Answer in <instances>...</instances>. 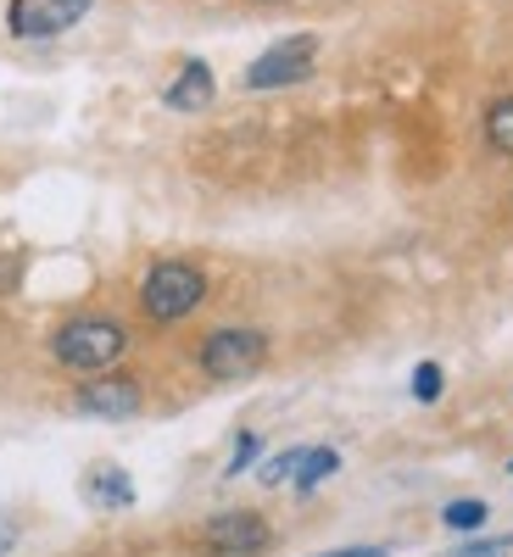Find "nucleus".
<instances>
[{
    "label": "nucleus",
    "instance_id": "obj_7",
    "mask_svg": "<svg viewBox=\"0 0 513 557\" xmlns=\"http://www.w3.org/2000/svg\"><path fill=\"white\" fill-rule=\"evenodd\" d=\"M78 407L89 418H134L139 412V385L134 380H89L78 391Z\"/></svg>",
    "mask_w": 513,
    "mask_h": 557
},
{
    "label": "nucleus",
    "instance_id": "obj_3",
    "mask_svg": "<svg viewBox=\"0 0 513 557\" xmlns=\"http://www.w3.org/2000/svg\"><path fill=\"white\" fill-rule=\"evenodd\" d=\"M313 62H318V34H291L268 45V51L246 67V89H285V84H302L313 78Z\"/></svg>",
    "mask_w": 513,
    "mask_h": 557
},
{
    "label": "nucleus",
    "instance_id": "obj_16",
    "mask_svg": "<svg viewBox=\"0 0 513 557\" xmlns=\"http://www.w3.org/2000/svg\"><path fill=\"white\" fill-rule=\"evenodd\" d=\"M463 557H508V541H480V546H469Z\"/></svg>",
    "mask_w": 513,
    "mask_h": 557
},
{
    "label": "nucleus",
    "instance_id": "obj_18",
    "mask_svg": "<svg viewBox=\"0 0 513 557\" xmlns=\"http://www.w3.org/2000/svg\"><path fill=\"white\" fill-rule=\"evenodd\" d=\"M323 557H386V546H341V552H323Z\"/></svg>",
    "mask_w": 513,
    "mask_h": 557
},
{
    "label": "nucleus",
    "instance_id": "obj_11",
    "mask_svg": "<svg viewBox=\"0 0 513 557\" xmlns=\"http://www.w3.org/2000/svg\"><path fill=\"white\" fill-rule=\"evenodd\" d=\"M486 139H491V151L513 157V96H502V101L486 112Z\"/></svg>",
    "mask_w": 513,
    "mask_h": 557
},
{
    "label": "nucleus",
    "instance_id": "obj_5",
    "mask_svg": "<svg viewBox=\"0 0 513 557\" xmlns=\"http://www.w3.org/2000/svg\"><path fill=\"white\" fill-rule=\"evenodd\" d=\"M96 0H12V34L17 39H57L68 34Z\"/></svg>",
    "mask_w": 513,
    "mask_h": 557
},
{
    "label": "nucleus",
    "instance_id": "obj_10",
    "mask_svg": "<svg viewBox=\"0 0 513 557\" xmlns=\"http://www.w3.org/2000/svg\"><path fill=\"white\" fill-rule=\"evenodd\" d=\"M335 469H341V457H335L330 446H313V451H302V462H296V474H291V480H296L302 491H313V485L330 480Z\"/></svg>",
    "mask_w": 513,
    "mask_h": 557
},
{
    "label": "nucleus",
    "instance_id": "obj_19",
    "mask_svg": "<svg viewBox=\"0 0 513 557\" xmlns=\"http://www.w3.org/2000/svg\"><path fill=\"white\" fill-rule=\"evenodd\" d=\"M7 285H17V262H0V290Z\"/></svg>",
    "mask_w": 513,
    "mask_h": 557
},
{
    "label": "nucleus",
    "instance_id": "obj_1",
    "mask_svg": "<svg viewBox=\"0 0 513 557\" xmlns=\"http://www.w3.org/2000/svg\"><path fill=\"white\" fill-rule=\"evenodd\" d=\"M123 351H129V335L118 330L112 318H73L51 341V357L62 368H73V374H107Z\"/></svg>",
    "mask_w": 513,
    "mask_h": 557
},
{
    "label": "nucleus",
    "instance_id": "obj_15",
    "mask_svg": "<svg viewBox=\"0 0 513 557\" xmlns=\"http://www.w3.org/2000/svg\"><path fill=\"white\" fill-rule=\"evenodd\" d=\"M257 446H262L257 435H241V446H235V457H229V469H223V474H229V480H241L252 462H257Z\"/></svg>",
    "mask_w": 513,
    "mask_h": 557
},
{
    "label": "nucleus",
    "instance_id": "obj_8",
    "mask_svg": "<svg viewBox=\"0 0 513 557\" xmlns=\"http://www.w3.org/2000/svg\"><path fill=\"white\" fill-rule=\"evenodd\" d=\"M212 89L218 84H212V67L207 62H184L179 78L168 84V107L173 112H207L212 107Z\"/></svg>",
    "mask_w": 513,
    "mask_h": 557
},
{
    "label": "nucleus",
    "instance_id": "obj_13",
    "mask_svg": "<svg viewBox=\"0 0 513 557\" xmlns=\"http://www.w3.org/2000/svg\"><path fill=\"white\" fill-rule=\"evenodd\" d=\"M296 462H302V446H296V451H279V457H268L262 469H257V480H262V485H285V480L296 474Z\"/></svg>",
    "mask_w": 513,
    "mask_h": 557
},
{
    "label": "nucleus",
    "instance_id": "obj_2",
    "mask_svg": "<svg viewBox=\"0 0 513 557\" xmlns=\"http://www.w3.org/2000/svg\"><path fill=\"white\" fill-rule=\"evenodd\" d=\"M207 296V273L196 262H157L139 285V307H146L151 323H179L191 318Z\"/></svg>",
    "mask_w": 513,
    "mask_h": 557
},
{
    "label": "nucleus",
    "instance_id": "obj_14",
    "mask_svg": "<svg viewBox=\"0 0 513 557\" xmlns=\"http://www.w3.org/2000/svg\"><path fill=\"white\" fill-rule=\"evenodd\" d=\"M441 385H447V380H441L436 362H418V368H413V396H418V401H441Z\"/></svg>",
    "mask_w": 513,
    "mask_h": 557
},
{
    "label": "nucleus",
    "instance_id": "obj_9",
    "mask_svg": "<svg viewBox=\"0 0 513 557\" xmlns=\"http://www.w3.org/2000/svg\"><path fill=\"white\" fill-rule=\"evenodd\" d=\"M84 496L96 502V507H129L134 502V485H129L123 469H96V474H89V485H84Z\"/></svg>",
    "mask_w": 513,
    "mask_h": 557
},
{
    "label": "nucleus",
    "instance_id": "obj_6",
    "mask_svg": "<svg viewBox=\"0 0 513 557\" xmlns=\"http://www.w3.org/2000/svg\"><path fill=\"white\" fill-rule=\"evenodd\" d=\"M268 541H273V530H268L262 513H218V519L201 530V546H207L212 557H257Z\"/></svg>",
    "mask_w": 513,
    "mask_h": 557
},
{
    "label": "nucleus",
    "instance_id": "obj_4",
    "mask_svg": "<svg viewBox=\"0 0 513 557\" xmlns=\"http://www.w3.org/2000/svg\"><path fill=\"white\" fill-rule=\"evenodd\" d=\"M268 357V335L257 330H218L201 341V374L207 380H246Z\"/></svg>",
    "mask_w": 513,
    "mask_h": 557
},
{
    "label": "nucleus",
    "instance_id": "obj_20",
    "mask_svg": "<svg viewBox=\"0 0 513 557\" xmlns=\"http://www.w3.org/2000/svg\"><path fill=\"white\" fill-rule=\"evenodd\" d=\"M508 469H513V462H508Z\"/></svg>",
    "mask_w": 513,
    "mask_h": 557
},
{
    "label": "nucleus",
    "instance_id": "obj_17",
    "mask_svg": "<svg viewBox=\"0 0 513 557\" xmlns=\"http://www.w3.org/2000/svg\"><path fill=\"white\" fill-rule=\"evenodd\" d=\"M12 546H17V524H12L7 513H0V557H7Z\"/></svg>",
    "mask_w": 513,
    "mask_h": 557
},
{
    "label": "nucleus",
    "instance_id": "obj_12",
    "mask_svg": "<svg viewBox=\"0 0 513 557\" xmlns=\"http://www.w3.org/2000/svg\"><path fill=\"white\" fill-rule=\"evenodd\" d=\"M441 524H447V530H463V535L480 530V524H486V502H452L447 513H441Z\"/></svg>",
    "mask_w": 513,
    "mask_h": 557
}]
</instances>
